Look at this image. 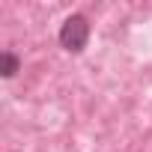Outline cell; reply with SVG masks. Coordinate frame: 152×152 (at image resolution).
<instances>
[{"instance_id": "obj_1", "label": "cell", "mask_w": 152, "mask_h": 152, "mask_svg": "<svg viewBox=\"0 0 152 152\" xmlns=\"http://www.w3.org/2000/svg\"><path fill=\"white\" fill-rule=\"evenodd\" d=\"M60 45L69 51V54H81L90 42V18L81 15V12H72L63 24H60V33H57Z\"/></svg>"}, {"instance_id": "obj_2", "label": "cell", "mask_w": 152, "mask_h": 152, "mask_svg": "<svg viewBox=\"0 0 152 152\" xmlns=\"http://www.w3.org/2000/svg\"><path fill=\"white\" fill-rule=\"evenodd\" d=\"M18 69H21V57H18L15 51H3V54H0V75H3L6 81L15 78Z\"/></svg>"}]
</instances>
